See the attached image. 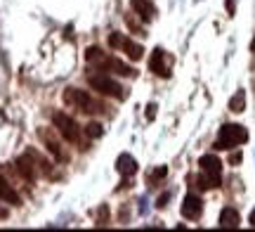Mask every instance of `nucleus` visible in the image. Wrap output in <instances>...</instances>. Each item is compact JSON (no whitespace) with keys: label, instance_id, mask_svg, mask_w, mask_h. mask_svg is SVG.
I'll use <instances>...</instances> for the list:
<instances>
[{"label":"nucleus","instance_id":"obj_16","mask_svg":"<svg viewBox=\"0 0 255 232\" xmlns=\"http://www.w3.org/2000/svg\"><path fill=\"white\" fill-rule=\"evenodd\" d=\"M244 107H246V93H244V90H237V95L229 100V109L234 114H241Z\"/></svg>","mask_w":255,"mask_h":232},{"label":"nucleus","instance_id":"obj_19","mask_svg":"<svg viewBox=\"0 0 255 232\" xmlns=\"http://www.w3.org/2000/svg\"><path fill=\"white\" fill-rule=\"evenodd\" d=\"M109 45L111 47H121V45H123V36H121V33H111V36H109Z\"/></svg>","mask_w":255,"mask_h":232},{"label":"nucleus","instance_id":"obj_18","mask_svg":"<svg viewBox=\"0 0 255 232\" xmlns=\"http://www.w3.org/2000/svg\"><path fill=\"white\" fill-rule=\"evenodd\" d=\"M85 133H88V138H102V135H104V128H102L100 123H88V126H85Z\"/></svg>","mask_w":255,"mask_h":232},{"label":"nucleus","instance_id":"obj_12","mask_svg":"<svg viewBox=\"0 0 255 232\" xmlns=\"http://www.w3.org/2000/svg\"><path fill=\"white\" fill-rule=\"evenodd\" d=\"M40 140L45 142V149L50 152V154H52V159H55V161H66V154L62 152V147H59V142L50 138V135H47L45 130H40Z\"/></svg>","mask_w":255,"mask_h":232},{"label":"nucleus","instance_id":"obj_3","mask_svg":"<svg viewBox=\"0 0 255 232\" xmlns=\"http://www.w3.org/2000/svg\"><path fill=\"white\" fill-rule=\"evenodd\" d=\"M52 123L57 126V130L62 133V138L66 140V142H78V140H81V128H78V123H76L69 114L55 112L52 114Z\"/></svg>","mask_w":255,"mask_h":232},{"label":"nucleus","instance_id":"obj_7","mask_svg":"<svg viewBox=\"0 0 255 232\" xmlns=\"http://www.w3.org/2000/svg\"><path fill=\"white\" fill-rule=\"evenodd\" d=\"M149 66H151V71H154L156 76H161V78H168V76H170V71L165 69V52L161 47L154 50V55L149 59Z\"/></svg>","mask_w":255,"mask_h":232},{"label":"nucleus","instance_id":"obj_8","mask_svg":"<svg viewBox=\"0 0 255 232\" xmlns=\"http://www.w3.org/2000/svg\"><path fill=\"white\" fill-rule=\"evenodd\" d=\"M239 223H241V216H239L237 209L225 206V209H222V214H220V228H229V230H234V228H239Z\"/></svg>","mask_w":255,"mask_h":232},{"label":"nucleus","instance_id":"obj_11","mask_svg":"<svg viewBox=\"0 0 255 232\" xmlns=\"http://www.w3.org/2000/svg\"><path fill=\"white\" fill-rule=\"evenodd\" d=\"M130 5H132V9H135V12L144 19V21H149V19L156 17L154 2H149V0H130Z\"/></svg>","mask_w":255,"mask_h":232},{"label":"nucleus","instance_id":"obj_15","mask_svg":"<svg viewBox=\"0 0 255 232\" xmlns=\"http://www.w3.org/2000/svg\"><path fill=\"white\" fill-rule=\"evenodd\" d=\"M123 50H126L128 52V57H130V59H142V52H144V50H142V45H137V43H132V40H130V38H123Z\"/></svg>","mask_w":255,"mask_h":232},{"label":"nucleus","instance_id":"obj_10","mask_svg":"<svg viewBox=\"0 0 255 232\" xmlns=\"http://www.w3.org/2000/svg\"><path fill=\"white\" fill-rule=\"evenodd\" d=\"M116 168H119L121 176H135L137 173V161L135 157H130V154H121L119 159H116Z\"/></svg>","mask_w":255,"mask_h":232},{"label":"nucleus","instance_id":"obj_14","mask_svg":"<svg viewBox=\"0 0 255 232\" xmlns=\"http://www.w3.org/2000/svg\"><path fill=\"white\" fill-rule=\"evenodd\" d=\"M102 64L107 66V69H114L119 76H132V69L126 64V62H121V59H116V57H109V59H104Z\"/></svg>","mask_w":255,"mask_h":232},{"label":"nucleus","instance_id":"obj_4","mask_svg":"<svg viewBox=\"0 0 255 232\" xmlns=\"http://www.w3.org/2000/svg\"><path fill=\"white\" fill-rule=\"evenodd\" d=\"M199 166L203 171V176L208 178L210 187H220V180H222V161L215 154H206V157H201Z\"/></svg>","mask_w":255,"mask_h":232},{"label":"nucleus","instance_id":"obj_20","mask_svg":"<svg viewBox=\"0 0 255 232\" xmlns=\"http://www.w3.org/2000/svg\"><path fill=\"white\" fill-rule=\"evenodd\" d=\"M165 176H168V168L161 166V168H156L154 173H151V180H161V178H165Z\"/></svg>","mask_w":255,"mask_h":232},{"label":"nucleus","instance_id":"obj_1","mask_svg":"<svg viewBox=\"0 0 255 232\" xmlns=\"http://www.w3.org/2000/svg\"><path fill=\"white\" fill-rule=\"evenodd\" d=\"M248 140V130L239 123H227L220 128V135L215 140V149H234L237 145H244Z\"/></svg>","mask_w":255,"mask_h":232},{"label":"nucleus","instance_id":"obj_25","mask_svg":"<svg viewBox=\"0 0 255 232\" xmlns=\"http://www.w3.org/2000/svg\"><path fill=\"white\" fill-rule=\"evenodd\" d=\"M251 50H253V52H255V38H253V43H251Z\"/></svg>","mask_w":255,"mask_h":232},{"label":"nucleus","instance_id":"obj_24","mask_svg":"<svg viewBox=\"0 0 255 232\" xmlns=\"http://www.w3.org/2000/svg\"><path fill=\"white\" fill-rule=\"evenodd\" d=\"M0 218H7V209H2V206H0Z\"/></svg>","mask_w":255,"mask_h":232},{"label":"nucleus","instance_id":"obj_6","mask_svg":"<svg viewBox=\"0 0 255 232\" xmlns=\"http://www.w3.org/2000/svg\"><path fill=\"white\" fill-rule=\"evenodd\" d=\"M201 211H203V202H201L196 195H187L182 202V216L184 218H189V221H194V218H199Z\"/></svg>","mask_w":255,"mask_h":232},{"label":"nucleus","instance_id":"obj_9","mask_svg":"<svg viewBox=\"0 0 255 232\" xmlns=\"http://www.w3.org/2000/svg\"><path fill=\"white\" fill-rule=\"evenodd\" d=\"M0 199H2V202H7V204H12V206H19V204H21V197L14 192V187L9 185V183L2 176H0Z\"/></svg>","mask_w":255,"mask_h":232},{"label":"nucleus","instance_id":"obj_17","mask_svg":"<svg viewBox=\"0 0 255 232\" xmlns=\"http://www.w3.org/2000/svg\"><path fill=\"white\" fill-rule=\"evenodd\" d=\"M85 59H88V62H104L107 57L102 55L100 47H88V50H85Z\"/></svg>","mask_w":255,"mask_h":232},{"label":"nucleus","instance_id":"obj_5","mask_svg":"<svg viewBox=\"0 0 255 232\" xmlns=\"http://www.w3.org/2000/svg\"><path fill=\"white\" fill-rule=\"evenodd\" d=\"M64 102L76 107V109H81V112H95V102H92V97L85 90H78V88H66L64 90Z\"/></svg>","mask_w":255,"mask_h":232},{"label":"nucleus","instance_id":"obj_13","mask_svg":"<svg viewBox=\"0 0 255 232\" xmlns=\"http://www.w3.org/2000/svg\"><path fill=\"white\" fill-rule=\"evenodd\" d=\"M31 159H33V154H31V152L17 159V171L26 178V180H33V178H36V168H33V164H31Z\"/></svg>","mask_w":255,"mask_h":232},{"label":"nucleus","instance_id":"obj_22","mask_svg":"<svg viewBox=\"0 0 255 232\" xmlns=\"http://www.w3.org/2000/svg\"><path fill=\"white\" fill-rule=\"evenodd\" d=\"M156 116V104H149V107H146V119L151 121Z\"/></svg>","mask_w":255,"mask_h":232},{"label":"nucleus","instance_id":"obj_2","mask_svg":"<svg viewBox=\"0 0 255 232\" xmlns=\"http://www.w3.org/2000/svg\"><path fill=\"white\" fill-rule=\"evenodd\" d=\"M88 81H90L92 90H97V93H102V95H109V97H116V100H123V97H126L123 88H121L114 78H109V76L92 74V76H88Z\"/></svg>","mask_w":255,"mask_h":232},{"label":"nucleus","instance_id":"obj_21","mask_svg":"<svg viewBox=\"0 0 255 232\" xmlns=\"http://www.w3.org/2000/svg\"><path fill=\"white\" fill-rule=\"evenodd\" d=\"M229 164H232V166H237V164H241V152H234V154L229 157Z\"/></svg>","mask_w":255,"mask_h":232},{"label":"nucleus","instance_id":"obj_23","mask_svg":"<svg viewBox=\"0 0 255 232\" xmlns=\"http://www.w3.org/2000/svg\"><path fill=\"white\" fill-rule=\"evenodd\" d=\"M248 223H251V225H253V228H255V209H253V211H251V218H248Z\"/></svg>","mask_w":255,"mask_h":232}]
</instances>
